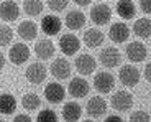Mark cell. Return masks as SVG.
<instances>
[{
	"instance_id": "cell-13",
	"label": "cell",
	"mask_w": 151,
	"mask_h": 122,
	"mask_svg": "<svg viewBox=\"0 0 151 122\" xmlns=\"http://www.w3.org/2000/svg\"><path fill=\"white\" fill-rule=\"evenodd\" d=\"M49 71L56 79H68L69 74H71V65L64 58H56L49 66Z\"/></svg>"
},
{
	"instance_id": "cell-16",
	"label": "cell",
	"mask_w": 151,
	"mask_h": 122,
	"mask_svg": "<svg viewBox=\"0 0 151 122\" xmlns=\"http://www.w3.org/2000/svg\"><path fill=\"white\" fill-rule=\"evenodd\" d=\"M35 54H36L40 60H51L54 56V43L49 38H41L38 40L36 45H35Z\"/></svg>"
},
{
	"instance_id": "cell-10",
	"label": "cell",
	"mask_w": 151,
	"mask_h": 122,
	"mask_svg": "<svg viewBox=\"0 0 151 122\" xmlns=\"http://www.w3.org/2000/svg\"><path fill=\"white\" fill-rule=\"evenodd\" d=\"M74 66H76V69H77L79 74H92V73L95 71L97 63H95L94 56H91L89 53H82L76 58Z\"/></svg>"
},
{
	"instance_id": "cell-30",
	"label": "cell",
	"mask_w": 151,
	"mask_h": 122,
	"mask_svg": "<svg viewBox=\"0 0 151 122\" xmlns=\"http://www.w3.org/2000/svg\"><path fill=\"white\" fill-rule=\"evenodd\" d=\"M48 4V7H49V10L51 12H63L66 7H68V4H69V0H48L46 2Z\"/></svg>"
},
{
	"instance_id": "cell-36",
	"label": "cell",
	"mask_w": 151,
	"mask_h": 122,
	"mask_svg": "<svg viewBox=\"0 0 151 122\" xmlns=\"http://www.w3.org/2000/svg\"><path fill=\"white\" fill-rule=\"evenodd\" d=\"M104 122H123V119H122L120 115H109Z\"/></svg>"
},
{
	"instance_id": "cell-7",
	"label": "cell",
	"mask_w": 151,
	"mask_h": 122,
	"mask_svg": "<svg viewBox=\"0 0 151 122\" xmlns=\"http://www.w3.org/2000/svg\"><path fill=\"white\" fill-rule=\"evenodd\" d=\"M79 48H81V41L76 35L68 33V35H63L59 38V50L63 51V54H66V56L76 54L79 51Z\"/></svg>"
},
{
	"instance_id": "cell-27",
	"label": "cell",
	"mask_w": 151,
	"mask_h": 122,
	"mask_svg": "<svg viewBox=\"0 0 151 122\" xmlns=\"http://www.w3.org/2000/svg\"><path fill=\"white\" fill-rule=\"evenodd\" d=\"M23 10L28 17H38L43 12V0H23Z\"/></svg>"
},
{
	"instance_id": "cell-33",
	"label": "cell",
	"mask_w": 151,
	"mask_h": 122,
	"mask_svg": "<svg viewBox=\"0 0 151 122\" xmlns=\"http://www.w3.org/2000/svg\"><path fill=\"white\" fill-rule=\"evenodd\" d=\"M13 122H33V121H31V117L27 114H17L15 119H13Z\"/></svg>"
},
{
	"instance_id": "cell-24",
	"label": "cell",
	"mask_w": 151,
	"mask_h": 122,
	"mask_svg": "<svg viewBox=\"0 0 151 122\" xmlns=\"http://www.w3.org/2000/svg\"><path fill=\"white\" fill-rule=\"evenodd\" d=\"M133 31L140 38H150L151 36V20L150 18H138L133 25Z\"/></svg>"
},
{
	"instance_id": "cell-38",
	"label": "cell",
	"mask_w": 151,
	"mask_h": 122,
	"mask_svg": "<svg viewBox=\"0 0 151 122\" xmlns=\"http://www.w3.org/2000/svg\"><path fill=\"white\" fill-rule=\"evenodd\" d=\"M0 122H7V121H4V119H2V121H0Z\"/></svg>"
},
{
	"instance_id": "cell-8",
	"label": "cell",
	"mask_w": 151,
	"mask_h": 122,
	"mask_svg": "<svg viewBox=\"0 0 151 122\" xmlns=\"http://www.w3.org/2000/svg\"><path fill=\"white\" fill-rule=\"evenodd\" d=\"M125 54H127V58H128L130 61L140 63V61L146 60L148 51H146V46L141 41H132V43L127 45V48H125Z\"/></svg>"
},
{
	"instance_id": "cell-9",
	"label": "cell",
	"mask_w": 151,
	"mask_h": 122,
	"mask_svg": "<svg viewBox=\"0 0 151 122\" xmlns=\"http://www.w3.org/2000/svg\"><path fill=\"white\" fill-rule=\"evenodd\" d=\"M8 58H10V61L13 65L20 66V65H23V63L28 61V58H30V48L25 43H17V45H13L10 48Z\"/></svg>"
},
{
	"instance_id": "cell-17",
	"label": "cell",
	"mask_w": 151,
	"mask_h": 122,
	"mask_svg": "<svg viewBox=\"0 0 151 122\" xmlns=\"http://www.w3.org/2000/svg\"><path fill=\"white\" fill-rule=\"evenodd\" d=\"M89 91H91V86H89V83L84 78H74L69 83V94L72 97H76V99L86 97L89 94Z\"/></svg>"
},
{
	"instance_id": "cell-20",
	"label": "cell",
	"mask_w": 151,
	"mask_h": 122,
	"mask_svg": "<svg viewBox=\"0 0 151 122\" xmlns=\"http://www.w3.org/2000/svg\"><path fill=\"white\" fill-rule=\"evenodd\" d=\"M64 22L69 30H81L86 25V15L81 10H71L66 13Z\"/></svg>"
},
{
	"instance_id": "cell-35",
	"label": "cell",
	"mask_w": 151,
	"mask_h": 122,
	"mask_svg": "<svg viewBox=\"0 0 151 122\" xmlns=\"http://www.w3.org/2000/svg\"><path fill=\"white\" fill-rule=\"evenodd\" d=\"M76 5H79V7H87V5L92 4V0H72Z\"/></svg>"
},
{
	"instance_id": "cell-37",
	"label": "cell",
	"mask_w": 151,
	"mask_h": 122,
	"mask_svg": "<svg viewBox=\"0 0 151 122\" xmlns=\"http://www.w3.org/2000/svg\"><path fill=\"white\" fill-rule=\"evenodd\" d=\"M82 122H95V121H92V119H87V121H82Z\"/></svg>"
},
{
	"instance_id": "cell-2",
	"label": "cell",
	"mask_w": 151,
	"mask_h": 122,
	"mask_svg": "<svg viewBox=\"0 0 151 122\" xmlns=\"http://www.w3.org/2000/svg\"><path fill=\"white\" fill-rule=\"evenodd\" d=\"M118 79L123 86L127 88H133L140 83V71L138 68L133 65H125L120 68V73H118Z\"/></svg>"
},
{
	"instance_id": "cell-21",
	"label": "cell",
	"mask_w": 151,
	"mask_h": 122,
	"mask_svg": "<svg viewBox=\"0 0 151 122\" xmlns=\"http://www.w3.org/2000/svg\"><path fill=\"white\" fill-rule=\"evenodd\" d=\"M61 114H63V119L66 122H77L82 115V107L77 102H66Z\"/></svg>"
},
{
	"instance_id": "cell-25",
	"label": "cell",
	"mask_w": 151,
	"mask_h": 122,
	"mask_svg": "<svg viewBox=\"0 0 151 122\" xmlns=\"http://www.w3.org/2000/svg\"><path fill=\"white\" fill-rule=\"evenodd\" d=\"M17 109V99L10 92H4L0 96V111L2 114H13Z\"/></svg>"
},
{
	"instance_id": "cell-26",
	"label": "cell",
	"mask_w": 151,
	"mask_h": 122,
	"mask_svg": "<svg viewBox=\"0 0 151 122\" xmlns=\"http://www.w3.org/2000/svg\"><path fill=\"white\" fill-rule=\"evenodd\" d=\"M22 106H23L25 111L33 112L41 106V97L38 94H35V92H27V94L22 97Z\"/></svg>"
},
{
	"instance_id": "cell-32",
	"label": "cell",
	"mask_w": 151,
	"mask_h": 122,
	"mask_svg": "<svg viewBox=\"0 0 151 122\" xmlns=\"http://www.w3.org/2000/svg\"><path fill=\"white\" fill-rule=\"evenodd\" d=\"M140 7L145 13L151 15V0H140Z\"/></svg>"
},
{
	"instance_id": "cell-15",
	"label": "cell",
	"mask_w": 151,
	"mask_h": 122,
	"mask_svg": "<svg viewBox=\"0 0 151 122\" xmlns=\"http://www.w3.org/2000/svg\"><path fill=\"white\" fill-rule=\"evenodd\" d=\"M0 17L4 22H15L20 17V7L13 0H4L0 5Z\"/></svg>"
},
{
	"instance_id": "cell-5",
	"label": "cell",
	"mask_w": 151,
	"mask_h": 122,
	"mask_svg": "<svg viewBox=\"0 0 151 122\" xmlns=\"http://www.w3.org/2000/svg\"><path fill=\"white\" fill-rule=\"evenodd\" d=\"M94 88L97 89L100 94H109L113 88H115V78L110 73H97L94 78Z\"/></svg>"
},
{
	"instance_id": "cell-12",
	"label": "cell",
	"mask_w": 151,
	"mask_h": 122,
	"mask_svg": "<svg viewBox=\"0 0 151 122\" xmlns=\"http://www.w3.org/2000/svg\"><path fill=\"white\" fill-rule=\"evenodd\" d=\"M27 79L33 84H41L43 81L48 76V71H46V66L43 63H31L27 68Z\"/></svg>"
},
{
	"instance_id": "cell-19",
	"label": "cell",
	"mask_w": 151,
	"mask_h": 122,
	"mask_svg": "<svg viewBox=\"0 0 151 122\" xmlns=\"http://www.w3.org/2000/svg\"><path fill=\"white\" fill-rule=\"evenodd\" d=\"M104 40H105V35L100 30H97V28H89V30L84 33V45H86L87 48H92V50L102 46Z\"/></svg>"
},
{
	"instance_id": "cell-34",
	"label": "cell",
	"mask_w": 151,
	"mask_h": 122,
	"mask_svg": "<svg viewBox=\"0 0 151 122\" xmlns=\"http://www.w3.org/2000/svg\"><path fill=\"white\" fill-rule=\"evenodd\" d=\"M143 73H145V79H146L148 83H151V61L145 66V71Z\"/></svg>"
},
{
	"instance_id": "cell-18",
	"label": "cell",
	"mask_w": 151,
	"mask_h": 122,
	"mask_svg": "<svg viewBox=\"0 0 151 122\" xmlns=\"http://www.w3.org/2000/svg\"><path fill=\"white\" fill-rule=\"evenodd\" d=\"M61 28H63V22H61L59 17L56 15H45L41 20V30L45 31L46 35H56L61 31Z\"/></svg>"
},
{
	"instance_id": "cell-1",
	"label": "cell",
	"mask_w": 151,
	"mask_h": 122,
	"mask_svg": "<svg viewBox=\"0 0 151 122\" xmlns=\"http://www.w3.org/2000/svg\"><path fill=\"white\" fill-rule=\"evenodd\" d=\"M110 106L118 112H127L130 111L133 107V96L132 92L125 91V89H120L117 91L115 94L112 96V99H110Z\"/></svg>"
},
{
	"instance_id": "cell-31",
	"label": "cell",
	"mask_w": 151,
	"mask_h": 122,
	"mask_svg": "<svg viewBox=\"0 0 151 122\" xmlns=\"http://www.w3.org/2000/svg\"><path fill=\"white\" fill-rule=\"evenodd\" d=\"M130 122H150V115L145 111H135L130 115Z\"/></svg>"
},
{
	"instance_id": "cell-29",
	"label": "cell",
	"mask_w": 151,
	"mask_h": 122,
	"mask_svg": "<svg viewBox=\"0 0 151 122\" xmlns=\"http://www.w3.org/2000/svg\"><path fill=\"white\" fill-rule=\"evenodd\" d=\"M36 122H58V115L53 109H43L36 117Z\"/></svg>"
},
{
	"instance_id": "cell-22",
	"label": "cell",
	"mask_w": 151,
	"mask_h": 122,
	"mask_svg": "<svg viewBox=\"0 0 151 122\" xmlns=\"http://www.w3.org/2000/svg\"><path fill=\"white\" fill-rule=\"evenodd\" d=\"M38 35V27L35 22H30V20H27V22H22L18 25V36L22 40H25V41H31V40L36 38Z\"/></svg>"
},
{
	"instance_id": "cell-14",
	"label": "cell",
	"mask_w": 151,
	"mask_h": 122,
	"mask_svg": "<svg viewBox=\"0 0 151 122\" xmlns=\"http://www.w3.org/2000/svg\"><path fill=\"white\" fill-rule=\"evenodd\" d=\"M130 36V28L127 27V23L118 22L113 23L109 30V38L112 40L113 43H125Z\"/></svg>"
},
{
	"instance_id": "cell-11",
	"label": "cell",
	"mask_w": 151,
	"mask_h": 122,
	"mask_svg": "<svg viewBox=\"0 0 151 122\" xmlns=\"http://www.w3.org/2000/svg\"><path fill=\"white\" fill-rule=\"evenodd\" d=\"M45 97L51 104H59L66 97V89L59 83H49L45 88Z\"/></svg>"
},
{
	"instance_id": "cell-23",
	"label": "cell",
	"mask_w": 151,
	"mask_h": 122,
	"mask_svg": "<svg viewBox=\"0 0 151 122\" xmlns=\"http://www.w3.org/2000/svg\"><path fill=\"white\" fill-rule=\"evenodd\" d=\"M115 8H117V13L123 20H132L136 13V7L132 0H118Z\"/></svg>"
},
{
	"instance_id": "cell-6",
	"label": "cell",
	"mask_w": 151,
	"mask_h": 122,
	"mask_svg": "<svg viewBox=\"0 0 151 122\" xmlns=\"http://www.w3.org/2000/svg\"><path fill=\"white\" fill-rule=\"evenodd\" d=\"M86 111H87V115L92 119H99L102 117L104 114L107 112V102L104 97L100 96H94L91 99L87 101V106H86Z\"/></svg>"
},
{
	"instance_id": "cell-3",
	"label": "cell",
	"mask_w": 151,
	"mask_h": 122,
	"mask_svg": "<svg viewBox=\"0 0 151 122\" xmlns=\"http://www.w3.org/2000/svg\"><path fill=\"white\" fill-rule=\"evenodd\" d=\"M112 18V8L105 4H95L94 7L91 8V20L99 25V27H102V25H107Z\"/></svg>"
},
{
	"instance_id": "cell-28",
	"label": "cell",
	"mask_w": 151,
	"mask_h": 122,
	"mask_svg": "<svg viewBox=\"0 0 151 122\" xmlns=\"http://www.w3.org/2000/svg\"><path fill=\"white\" fill-rule=\"evenodd\" d=\"M12 38H13V30H12L8 25H4V23H2V28H0V45H2V48L10 45Z\"/></svg>"
},
{
	"instance_id": "cell-4",
	"label": "cell",
	"mask_w": 151,
	"mask_h": 122,
	"mask_svg": "<svg viewBox=\"0 0 151 122\" xmlns=\"http://www.w3.org/2000/svg\"><path fill=\"white\" fill-rule=\"evenodd\" d=\"M99 61H100V65L104 66V68H117L118 65H120L122 61V54L120 51L117 50V48H112V46H109V48H104L102 51H100V54H99Z\"/></svg>"
}]
</instances>
